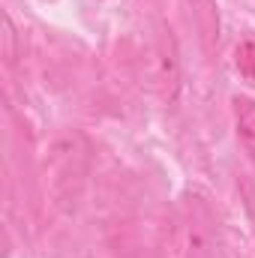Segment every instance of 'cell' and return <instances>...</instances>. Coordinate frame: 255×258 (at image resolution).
I'll list each match as a JSON object with an SVG mask.
<instances>
[{
	"mask_svg": "<svg viewBox=\"0 0 255 258\" xmlns=\"http://www.w3.org/2000/svg\"><path fill=\"white\" fill-rule=\"evenodd\" d=\"M237 69L243 78H255V42L246 39L237 45Z\"/></svg>",
	"mask_w": 255,
	"mask_h": 258,
	"instance_id": "7",
	"label": "cell"
},
{
	"mask_svg": "<svg viewBox=\"0 0 255 258\" xmlns=\"http://www.w3.org/2000/svg\"><path fill=\"white\" fill-rule=\"evenodd\" d=\"M195 18H198V30L204 39V48L213 51L219 45V15L213 0H195Z\"/></svg>",
	"mask_w": 255,
	"mask_h": 258,
	"instance_id": "5",
	"label": "cell"
},
{
	"mask_svg": "<svg viewBox=\"0 0 255 258\" xmlns=\"http://www.w3.org/2000/svg\"><path fill=\"white\" fill-rule=\"evenodd\" d=\"M183 225H186V258H216L219 252V219L207 198L189 192L183 198Z\"/></svg>",
	"mask_w": 255,
	"mask_h": 258,
	"instance_id": "2",
	"label": "cell"
},
{
	"mask_svg": "<svg viewBox=\"0 0 255 258\" xmlns=\"http://www.w3.org/2000/svg\"><path fill=\"white\" fill-rule=\"evenodd\" d=\"M231 111H234L237 141H240L243 153L255 162V99H249V96H234L231 99Z\"/></svg>",
	"mask_w": 255,
	"mask_h": 258,
	"instance_id": "4",
	"label": "cell"
},
{
	"mask_svg": "<svg viewBox=\"0 0 255 258\" xmlns=\"http://www.w3.org/2000/svg\"><path fill=\"white\" fill-rule=\"evenodd\" d=\"M153 78L162 96L171 102L180 90V54H177V39L165 21L156 24V36H153Z\"/></svg>",
	"mask_w": 255,
	"mask_h": 258,
	"instance_id": "3",
	"label": "cell"
},
{
	"mask_svg": "<svg viewBox=\"0 0 255 258\" xmlns=\"http://www.w3.org/2000/svg\"><path fill=\"white\" fill-rule=\"evenodd\" d=\"M87 141L81 132L69 129L60 132L51 147H48V171H51V189L57 195L60 204H75L81 186H84V174H87Z\"/></svg>",
	"mask_w": 255,
	"mask_h": 258,
	"instance_id": "1",
	"label": "cell"
},
{
	"mask_svg": "<svg viewBox=\"0 0 255 258\" xmlns=\"http://www.w3.org/2000/svg\"><path fill=\"white\" fill-rule=\"evenodd\" d=\"M3 57L9 66L18 60V30L9 15H3Z\"/></svg>",
	"mask_w": 255,
	"mask_h": 258,
	"instance_id": "6",
	"label": "cell"
}]
</instances>
